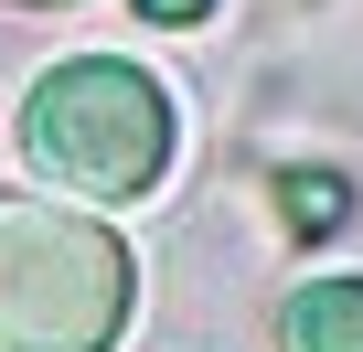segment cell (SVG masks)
I'll list each match as a JSON object with an SVG mask.
<instances>
[{"label":"cell","instance_id":"cell-5","mask_svg":"<svg viewBox=\"0 0 363 352\" xmlns=\"http://www.w3.org/2000/svg\"><path fill=\"white\" fill-rule=\"evenodd\" d=\"M22 11H75V0H22Z\"/></svg>","mask_w":363,"mask_h":352},{"label":"cell","instance_id":"cell-4","mask_svg":"<svg viewBox=\"0 0 363 352\" xmlns=\"http://www.w3.org/2000/svg\"><path fill=\"white\" fill-rule=\"evenodd\" d=\"M128 11H139V22H160V33H193L203 11H225V0H128Z\"/></svg>","mask_w":363,"mask_h":352},{"label":"cell","instance_id":"cell-1","mask_svg":"<svg viewBox=\"0 0 363 352\" xmlns=\"http://www.w3.org/2000/svg\"><path fill=\"white\" fill-rule=\"evenodd\" d=\"M171 149H182L171 86L128 54H65L22 86V171L54 203H86V214L150 203Z\"/></svg>","mask_w":363,"mask_h":352},{"label":"cell","instance_id":"cell-2","mask_svg":"<svg viewBox=\"0 0 363 352\" xmlns=\"http://www.w3.org/2000/svg\"><path fill=\"white\" fill-rule=\"evenodd\" d=\"M139 256L107 214L54 193H0V352H118Z\"/></svg>","mask_w":363,"mask_h":352},{"label":"cell","instance_id":"cell-3","mask_svg":"<svg viewBox=\"0 0 363 352\" xmlns=\"http://www.w3.org/2000/svg\"><path fill=\"white\" fill-rule=\"evenodd\" d=\"M278 352H363V278L352 267L299 278L278 299Z\"/></svg>","mask_w":363,"mask_h":352}]
</instances>
